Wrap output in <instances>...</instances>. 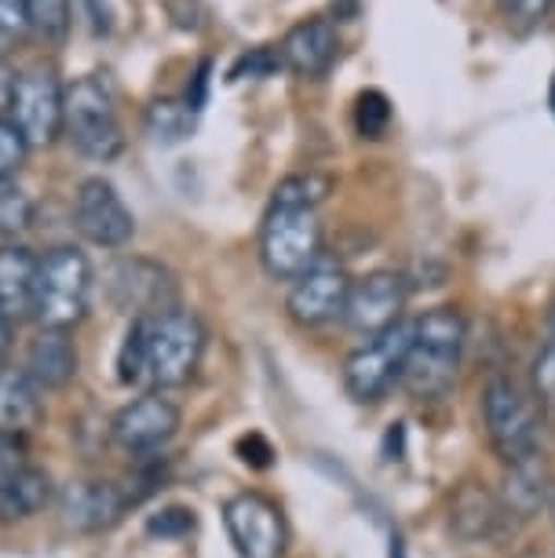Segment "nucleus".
<instances>
[{
	"instance_id": "nucleus-43",
	"label": "nucleus",
	"mask_w": 555,
	"mask_h": 558,
	"mask_svg": "<svg viewBox=\"0 0 555 558\" xmlns=\"http://www.w3.org/2000/svg\"><path fill=\"white\" fill-rule=\"evenodd\" d=\"M544 511L552 514V522H555V478H552V489H548V504H544Z\"/></svg>"
},
{
	"instance_id": "nucleus-40",
	"label": "nucleus",
	"mask_w": 555,
	"mask_h": 558,
	"mask_svg": "<svg viewBox=\"0 0 555 558\" xmlns=\"http://www.w3.org/2000/svg\"><path fill=\"white\" fill-rule=\"evenodd\" d=\"M333 15H337V23H351L359 15V0H333Z\"/></svg>"
},
{
	"instance_id": "nucleus-44",
	"label": "nucleus",
	"mask_w": 555,
	"mask_h": 558,
	"mask_svg": "<svg viewBox=\"0 0 555 558\" xmlns=\"http://www.w3.org/2000/svg\"><path fill=\"white\" fill-rule=\"evenodd\" d=\"M548 340H555V307L548 311Z\"/></svg>"
},
{
	"instance_id": "nucleus-19",
	"label": "nucleus",
	"mask_w": 555,
	"mask_h": 558,
	"mask_svg": "<svg viewBox=\"0 0 555 558\" xmlns=\"http://www.w3.org/2000/svg\"><path fill=\"white\" fill-rule=\"evenodd\" d=\"M500 522H505V511H500L497 493L475 478L460 482L454 500H449V533L460 544H479L490 541L500 530Z\"/></svg>"
},
{
	"instance_id": "nucleus-24",
	"label": "nucleus",
	"mask_w": 555,
	"mask_h": 558,
	"mask_svg": "<svg viewBox=\"0 0 555 558\" xmlns=\"http://www.w3.org/2000/svg\"><path fill=\"white\" fill-rule=\"evenodd\" d=\"M333 194V175H322V172H297V175H286L281 183L275 186V197L270 205L275 208H318L326 197Z\"/></svg>"
},
{
	"instance_id": "nucleus-28",
	"label": "nucleus",
	"mask_w": 555,
	"mask_h": 558,
	"mask_svg": "<svg viewBox=\"0 0 555 558\" xmlns=\"http://www.w3.org/2000/svg\"><path fill=\"white\" fill-rule=\"evenodd\" d=\"M118 380L121 384H143L146 380V332L143 318H132L124 329L121 351H118Z\"/></svg>"
},
{
	"instance_id": "nucleus-11",
	"label": "nucleus",
	"mask_w": 555,
	"mask_h": 558,
	"mask_svg": "<svg viewBox=\"0 0 555 558\" xmlns=\"http://www.w3.org/2000/svg\"><path fill=\"white\" fill-rule=\"evenodd\" d=\"M62 99H67V88L59 84V73L37 62L19 73L8 121L26 135L29 146H48L62 135Z\"/></svg>"
},
{
	"instance_id": "nucleus-36",
	"label": "nucleus",
	"mask_w": 555,
	"mask_h": 558,
	"mask_svg": "<svg viewBox=\"0 0 555 558\" xmlns=\"http://www.w3.org/2000/svg\"><path fill=\"white\" fill-rule=\"evenodd\" d=\"M238 457H242V463H249V468H256V471L275 468V446H270L260 430H249V435L238 438Z\"/></svg>"
},
{
	"instance_id": "nucleus-39",
	"label": "nucleus",
	"mask_w": 555,
	"mask_h": 558,
	"mask_svg": "<svg viewBox=\"0 0 555 558\" xmlns=\"http://www.w3.org/2000/svg\"><path fill=\"white\" fill-rule=\"evenodd\" d=\"M85 4H88V19H92V26H96V34H107V29H110L107 0H85Z\"/></svg>"
},
{
	"instance_id": "nucleus-17",
	"label": "nucleus",
	"mask_w": 555,
	"mask_h": 558,
	"mask_svg": "<svg viewBox=\"0 0 555 558\" xmlns=\"http://www.w3.org/2000/svg\"><path fill=\"white\" fill-rule=\"evenodd\" d=\"M548 489H552V471L544 452H533L527 460H516L505 468V482H500V511H505V522H530L538 519L541 508L548 504Z\"/></svg>"
},
{
	"instance_id": "nucleus-18",
	"label": "nucleus",
	"mask_w": 555,
	"mask_h": 558,
	"mask_svg": "<svg viewBox=\"0 0 555 558\" xmlns=\"http://www.w3.org/2000/svg\"><path fill=\"white\" fill-rule=\"evenodd\" d=\"M77 343H73V332L62 329H37V336L26 347V373L34 376L40 391H67V387L77 380Z\"/></svg>"
},
{
	"instance_id": "nucleus-12",
	"label": "nucleus",
	"mask_w": 555,
	"mask_h": 558,
	"mask_svg": "<svg viewBox=\"0 0 555 558\" xmlns=\"http://www.w3.org/2000/svg\"><path fill=\"white\" fill-rule=\"evenodd\" d=\"M73 227L96 248H124L135 238V216L102 175H92L73 194Z\"/></svg>"
},
{
	"instance_id": "nucleus-1",
	"label": "nucleus",
	"mask_w": 555,
	"mask_h": 558,
	"mask_svg": "<svg viewBox=\"0 0 555 558\" xmlns=\"http://www.w3.org/2000/svg\"><path fill=\"white\" fill-rule=\"evenodd\" d=\"M468 343V325L454 307L424 311L413 322V343L402 365L399 387L417 402H438L454 391L460 373V354Z\"/></svg>"
},
{
	"instance_id": "nucleus-42",
	"label": "nucleus",
	"mask_w": 555,
	"mask_h": 558,
	"mask_svg": "<svg viewBox=\"0 0 555 558\" xmlns=\"http://www.w3.org/2000/svg\"><path fill=\"white\" fill-rule=\"evenodd\" d=\"M387 558H410V555H406V541H402V533H391V551H387Z\"/></svg>"
},
{
	"instance_id": "nucleus-34",
	"label": "nucleus",
	"mask_w": 555,
	"mask_h": 558,
	"mask_svg": "<svg viewBox=\"0 0 555 558\" xmlns=\"http://www.w3.org/2000/svg\"><path fill=\"white\" fill-rule=\"evenodd\" d=\"M275 70H281V56L278 48H249L245 56H238V62L230 66V81H242V77H270Z\"/></svg>"
},
{
	"instance_id": "nucleus-45",
	"label": "nucleus",
	"mask_w": 555,
	"mask_h": 558,
	"mask_svg": "<svg viewBox=\"0 0 555 558\" xmlns=\"http://www.w3.org/2000/svg\"><path fill=\"white\" fill-rule=\"evenodd\" d=\"M548 102H552V113H555V77H552V88H548Z\"/></svg>"
},
{
	"instance_id": "nucleus-23",
	"label": "nucleus",
	"mask_w": 555,
	"mask_h": 558,
	"mask_svg": "<svg viewBox=\"0 0 555 558\" xmlns=\"http://www.w3.org/2000/svg\"><path fill=\"white\" fill-rule=\"evenodd\" d=\"M194 124H197V113L191 110V102L172 99V96L154 99L150 107H146V113H143V129L157 146L183 143L186 135H194Z\"/></svg>"
},
{
	"instance_id": "nucleus-25",
	"label": "nucleus",
	"mask_w": 555,
	"mask_h": 558,
	"mask_svg": "<svg viewBox=\"0 0 555 558\" xmlns=\"http://www.w3.org/2000/svg\"><path fill=\"white\" fill-rule=\"evenodd\" d=\"M34 216H37V205L23 186L0 183V238L4 241L23 238L26 230L34 227Z\"/></svg>"
},
{
	"instance_id": "nucleus-21",
	"label": "nucleus",
	"mask_w": 555,
	"mask_h": 558,
	"mask_svg": "<svg viewBox=\"0 0 555 558\" xmlns=\"http://www.w3.org/2000/svg\"><path fill=\"white\" fill-rule=\"evenodd\" d=\"M45 420V391L26 368H0V430L26 438Z\"/></svg>"
},
{
	"instance_id": "nucleus-16",
	"label": "nucleus",
	"mask_w": 555,
	"mask_h": 558,
	"mask_svg": "<svg viewBox=\"0 0 555 558\" xmlns=\"http://www.w3.org/2000/svg\"><path fill=\"white\" fill-rule=\"evenodd\" d=\"M337 51H340L337 23L322 15L297 23L278 45L281 66H289L292 73H300V77H322V73L333 66Z\"/></svg>"
},
{
	"instance_id": "nucleus-22",
	"label": "nucleus",
	"mask_w": 555,
	"mask_h": 558,
	"mask_svg": "<svg viewBox=\"0 0 555 558\" xmlns=\"http://www.w3.org/2000/svg\"><path fill=\"white\" fill-rule=\"evenodd\" d=\"M59 489L56 482L45 468H37V463H29V468L19 475L12 486L0 493V522H26L34 519L48 508V504H56Z\"/></svg>"
},
{
	"instance_id": "nucleus-37",
	"label": "nucleus",
	"mask_w": 555,
	"mask_h": 558,
	"mask_svg": "<svg viewBox=\"0 0 555 558\" xmlns=\"http://www.w3.org/2000/svg\"><path fill=\"white\" fill-rule=\"evenodd\" d=\"M208 73H213V59H202L197 62V70H194V81L186 84V102H191V110L194 113H202L205 110V99H208Z\"/></svg>"
},
{
	"instance_id": "nucleus-13",
	"label": "nucleus",
	"mask_w": 555,
	"mask_h": 558,
	"mask_svg": "<svg viewBox=\"0 0 555 558\" xmlns=\"http://www.w3.org/2000/svg\"><path fill=\"white\" fill-rule=\"evenodd\" d=\"M406 300H410V286H406L402 274L373 270L365 278H351V292L340 318L354 336L373 340V336H381L402 322Z\"/></svg>"
},
{
	"instance_id": "nucleus-29",
	"label": "nucleus",
	"mask_w": 555,
	"mask_h": 558,
	"mask_svg": "<svg viewBox=\"0 0 555 558\" xmlns=\"http://www.w3.org/2000/svg\"><path fill=\"white\" fill-rule=\"evenodd\" d=\"M70 19H73L70 0H34V29L51 48H59L62 40H67Z\"/></svg>"
},
{
	"instance_id": "nucleus-35",
	"label": "nucleus",
	"mask_w": 555,
	"mask_h": 558,
	"mask_svg": "<svg viewBox=\"0 0 555 558\" xmlns=\"http://www.w3.org/2000/svg\"><path fill=\"white\" fill-rule=\"evenodd\" d=\"M26 468H29L26 438H15V435H4V430H0V493L12 486Z\"/></svg>"
},
{
	"instance_id": "nucleus-5",
	"label": "nucleus",
	"mask_w": 555,
	"mask_h": 558,
	"mask_svg": "<svg viewBox=\"0 0 555 558\" xmlns=\"http://www.w3.org/2000/svg\"><path fill=\"white\" fill-rule=\"evenodd\" d=\"M62 135L88 161L107 165L124 150L118 110H113V99L102 88V81L81 77L67 88V99H62Z\"/></svg>"
},
{
	"instance_id": "nucleus-14",
	"label": "nucleus",
	"mask_w": 555,
	"mask_h": 558,
	"mask_svg": "<svg viewBox=\"0 0 555 558\" xmlns=\"http://www.w3.org/2000/svg\"><path fill=\"white\" fill-rule=\"evenodd\" d=\"M348 292H351V274L343 270V263L337 256L322 252V259L314 263L303 278L292 281L286 311L303 329H318V325L340 318L343 303H348Z\"/></svg>"
},
{
	"instance_id": "nucleus-38",
	"label": "nucleus",
	"mask_w": 555,
	"mask_h": 558,
	"mask_svg": "<svg viewBox=\"0 0 555 558\" xmlns=\"http://www.w3.org/2000/svg\"><path fill=\"white\" fill-rule=\"evenodd\" d=\"M15 84H19V73H15V66H12V62H8L4 56H0V118H4V113H12Z\"/></svg>"
},
{
	"instance_id": "nucleus-41",
	"label": "nucleus",
	"mask_w": 555,
	"mask_h": 558,
	"mask_svg": "<svg viewBox=\"0 0 555 558\" xmlns=\"http://www.w3.org/2000/svg\"><path fill=\"white\" fill-rule=\"evenodd\" d=\"M12 340H15V336H12V322L0 314V362H4L8 351H12Z\"/></svg>"
},
{
	"instance_id": "nucleus-9",
	"label": "nucleus",
	"mask_w": 555,
	"mask_h": 558,
	"mask_svg": "<svg viewBox=\"0 0 555 558\" xmlns=\"http://www.w3.org/2000/svg\"><path fill=\"white\" fill-rule=\"evenodd\" d=\"M224 530L234 544L238 558H286L289 525L286 514L270 497L256 489L234 493L224 504Z\"/></svg>"
},
{
	"instance_id": "nucleus-32",
	"label": "nucleus",
	"mask_w": 555,
	"mask_h": 558,
	"mask_svg": "<svg viewBox=\"0 0 555 558\" xmlns=\"http://www.w3.org/2000/svg\"><path fill=\"white\" fill-rule=\"evenodd\" d=\"M530 391L544 405H555V340H544V347L533 357L530 368Z\"/></svg>"
},
{
	"instance_id": "nucleus-15",
	"label": "nucleus",
	"mask_w": 555,
	"mask_h": 558,
	"mask_svg": "<svg viewBox=\"0 0 555 558\" xmlns=\"http://www.w3.org/2000/svg\"><path fill=\"white\" fill-rule=\"evenodd\" d=\"M56 504L73 533H107L132 511L129 493L110 478H73L59 489Z\"/></svg>"
},
{
	"instance_id": "nucleus-8",
	"label": "nucleus",
	"mask_w": 555,
	"mask_h": 558,
	"mask_svg": "<svg viewBox=\"0 0 555 558\" xmlns=\"http://www.w3.org/2000/svg\"><path fill=\"white\" fill-rule=\"evenodd\" d=\"M107 296L121 314L150 318V314L180 307V278L150 256H121L107 274Z\"/></svg>"
},
{
	"instance_id": "nucleus-30",
	"label": "nucleus",
	"mask_w": 555,
	"mask_h": 558,
	"mask_svg": "<svg viewBox=\"0 0 555 558\" xmlns=\"http://www.w3.org/2000/svg\"><path fill=\"white\" fill-rule=\"evenodd\" d=\"M34 29V0H0V56Z\"/></svg>"
},
{
	"instance_id": "nucleus-4",
	"label": "nucleus",
	"mask_w": 555,
	"mask_h": 558,
	"mask_svg": "<svg viewBox=\"0 0 555 558\" xmlns=\"http://www.w3.org/2000/svg\"><path fill=\"white\" fill-rule=\"evenodd\" d=\"M483 424L486 438L500 460L516 463L541 452V402L522 380L494 373L483 387Z\"/></svg>"
},
{
	"instance_id": "nucleus-33",
	"label": "nucleus",
	"mask_w": 555,
	"mask_h": 558,
	"mask_svg": "<svg viewBox=\"0 0 555 558\" xmlns=\"http://www.w3.org/2000/svg\"><path fill=\"white\" fill-rule=\"evenodd\" d=\"M552 4H555V0H497L500 19H505L516 34H527V29L538 26L541 19L548 15Z\"/></svg>"
},
{
	"instance_id": "nucleus-2",
	"label": "nucleus",
	"mask_w": 555,
	"mask_h": 558,
	"mask_svg": "<svg viewBox=\"0 0 555 558\" xmlns=\"http://www.w3.org/2000/svg\"><path fill=\"white\" fill-rule=\"evenodd\" d=\"M146 332V384L154 391H176L194 380V373L202 368L205 357V322L194 311L172 307L161 314L143 318Z\"/></svg>"
},
{
	"instance_id": "nucleus-10",
	"label": "nucleus",
	"mask_w": 555,
	"mask_h": 558,
	"mask_svg": "<svg viewBox=\"0 0 555 558\" xmlns=\"http://www.w3.org/2000/svg\"><path fill=\"white\" fill-rule=\"evenodd\" d=\"M180 405L161 391H146L132 398L129 405H121L110 420V441L113 449H121L124 457L143 460L161 452L169 441L180 435Z\"/></svg>"
},
{
	"instance_id": "nucleus-20",
	"label": "nucleus",
	"mask_w": 555,
	"mask_h": 558,
	"mask_svg": "<svg viewBox=\"0 0 555 558\" xmlns=\"http://www.w3.org/2000/svg\"><path fill=\"white\" fill-rule=\"evenodd\" d=\"M37 256L19 241L0 245V314L8 322L34 318V292H37Z\"/></svg>"
},
{
	"instance_id": "nucleus-31",
	"label": "nucleus",
	"mask_w": 555,
	"mask_h": 558,
	"mask_svg": "<svg viewBox=\"0 0 555 558\" xmlns=\"http://www.w3.org/2000/svg\"><path fill=\"white\" fill-rule=\"evenodd\" d=\"M26 157H29L26 135L8 118H0V183H8V179L26 165Z\"/></svg>"
},
{
	"instance_id": "nucleus-26",
	"label": "nucleus",
	"mask_w": 555,
	"mask_h": 558,
	"mask_svg": "<svg viewBox=\"0 0 555 558\" xmlns=\"http://www.w3.org/2000/svg\"><path fill=\"white\" fill-rule=\"evenodd\" d=\"M143 530L154 541H183V536L197 530V511L186 508V504H169V508H157L154 514H146Z\"/></svg>"
},
{
	"instance_id": "nucleus-7",
	"label": "nucleus",
	"mask_w": 555,
	"mask_h": 558,
	"mask_svg": "<svg viewBox=\"0 0 555 558\" xmlns=\"http://www.w3.org/2000/svg\"><path fill=\"white\" fill-rule=\"evenodd\" d=\"M413 343V322H399L387 332L362 340L354 351L343 357V391H348L359 405H373L399 387L402 380V365Z\"/></svg>"
},
{
	"instance_id": "nucleus-6",
	"label": "nucleus",
	"mask_w": 555,
	"mask_h": 558,
	"mask_svg": "<svg viewBox=\"0 0 555 558\" xmlns=\"http://www.w3.org/2000/svg\"><path fill=\"white\" fill-rule=\"evenodd\" d=\"M322 259V223L311 208H275L260 227V263L267 278L297 281Z\"/></svg>"
},
{
	"instance_id": "nucleus-3",
	"label": "nucleus",
	"mask_w": 555,
	"mask_h": 558,
	"mask_svg": "<svg viewBox=\"0 0 555 558\" xmlns=\"http://www.w3.org/2000/svg\"><path fill=\"white\" fill-rule=\"evenodd\" d=\"M92 259L77 245H56L37 263L34 322L37 329L73 332L88 314Z\"/></svg>"
},
{
	"instance_id": "nucleus-27",
	"label": "nucleus",
	"mask_w": 555,
	"mask_h": 558,
	"mask_svg": "<svg viewBox=\"0 0 555 558\" xmlns=\"http://www.w3.org/2000/svg\"><path fill=\"white\" fill-rule=\"evenodd\" d=\"M387 124H391V102H387L384 92H359V99H354V129H359L362 140H384Z\"/></svg>"
}]
</instances>
